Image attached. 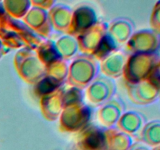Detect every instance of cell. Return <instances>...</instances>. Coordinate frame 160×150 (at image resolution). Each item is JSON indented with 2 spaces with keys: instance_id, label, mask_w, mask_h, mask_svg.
<instances>
[{
  "instance_id": "2",
  "label": "cell",
  "mask_w": 160,
  "mask_h": 150,
  "mask_svg": "<svg viewBox=\"0 0 160 150\" xmlns=\"http://www.w3.org/2000/svg\"><path fill=\"white\" fill-rule=\"evenodd\" d=\"M3 54V47H2V44L1 41H0V58L2 57Z\"/></svg>"
},
{
  "instance_id": "1",
  "label": "cell",
  "mask_w": 160,
  "mask_h": 150,
  "mask_svg": "<svg viewBox=\"0 0 160 150\" xmlns=\"http://www.w3.org/2000/svg\"><path fill=\"white\" fill-rule=\"evenodd\" d=\"M102 145V140L101 137H100V134H94L92 137V139H88V144L87 145L90 148L92 149H95V148H99L101 145Z\"/></svg>"
}]
</instances>
